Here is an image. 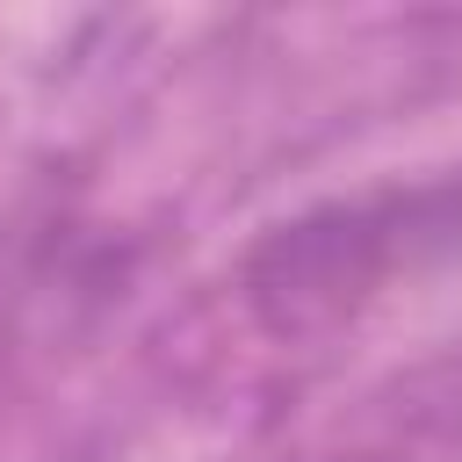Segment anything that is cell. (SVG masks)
<instances>
[{"instance_id": "6da1fadb", "label": "cell", "mask_w": 462, "mask_h": 462, "mask_svg": "<svg viewBox=\"0 0 462 462\" xmlns=\"http://www.w3.org/2000/svg\"><path fill=\"white\" fill-rule=\"evenodd\" d=\"M455 245H462V180L390 188V195L310 209L282 224L274 238H260L245 260V296L260 325L318 332V325L354 318L368 296H383L397 267L411 274L419 260L455 253Z\"/></svg>"}]
</instances>
